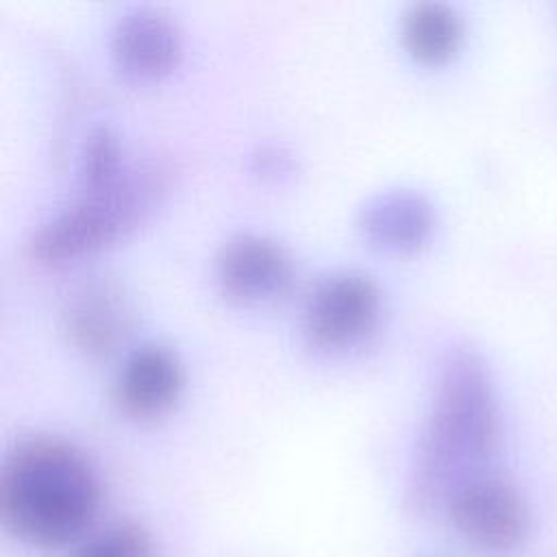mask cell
Listing matches in <instances>:
<instances>
[{
    "instance_id": "9",
    "label": "cell",
    "mask_w": 557,
    "mask_h": 557,
    "mask_svg": "<svg viewBox=\"0 0 557 557\" xmlns=\"http://www.w3.org/2000/svg\"><path fill=\"white\" fill-rule=\"evenodd\" d=\"M109 48L120 70L137 78H154L178 63L183 37L176 22L161 9L133 7L115 20Z\"/></svg>"
},
{
    "instance_id": "12",
    "label": "cell",
    "mask_w": 557,
    "mask_h": 557,
    "mask_svg": "<svg viewBox=\"0 0 557 557\" xmlns=\"http://www.w3.org/2000/svg\"><path fill=\"white\" fill-rule=\"evenodd\" d=\"M117 135L107 124L87 131L78 150V176L83 191H104L115 187L128 172Z\"/></svg>"
},
{
    "instance_id": "11",
    "label": "cell",
    "mask_w": 557,
    "mask_h": 557,
    "mask_svg": "<svg viewBox=\"0 0 557 557\" xmlns=\"http://www.w3.org/2000/svg\"><path fill=\"white\" fill-rule=\"evenodd\" d=\"M463 37V24L455 7L440 0L413 2L403 15V41L409 54L422 63L450 59Z\"/></svg>"
},
{
    "instance_id": "1",
    "label": "cell",
    "mask_w": 557,
    "mask_h": 557,
    "mask_svg": "<svg viewBox=\"0 0 557 557\" xmlns=\"http://www.w3.org/2000/svg\"><path fill=\"white\" fill-rule=\"evenodd\" d=\"M498 442L500 413L492 376L474 350L457 348L440 368L418 437L409 479L413 509H446L461 485L485 474Z\"/></svg>"
},
{
    "instance_id": "2",
    "label": "cell",
    "mask_w": 557,
    "mask_h": 557,
    "mask_svg": "<svg viewBox=\"0 0 557 557\" xmlns=\"http://www.w3.org/2000/svg\"><path fill=\"white\" fill-rule=\"evenodd\" d=\"M100 479L89 459L59 437L15 444L0 470L4 529L35 548H63L83 537L100 509Z\"/></svg>"
},
{
    "instance_id": "14",
    "label": "cell",
    "mask_w": 557,
    "mask_h": 557,
    "mask_svg": "<svg viewBox=\"0 0 557 557\" xmlns=\"http://www.w3.org/2000/svg\"><path fill=\"white\" fill-rule=\"evenodd\" d=\"M250 168L255 174H259L261 178H270V181H278L292 174L294 170V159L292 154L276 144H265L259 146L252 157H250Z\"/></svg>"
},
{
    "instance_id": "4",
    "label": "cell",
    "mask_w": 557,
    "mask_h": 557,
    "mask_svg": "<svg viewBox=\"0 0 557 557\" xmlns=\"http://www.w3.org/2000/svg\"><path fill=\"white\" fill-rule=\"evenodd\" d=\"M446 513L457 535L490 557L516 553L531 533V511L520 490L490 472L461 485L448 500Z\"/></svg>"
},
{
    "instance_id": "8",
    "label": "cell",
    "mask_w": 557,
    "mask_h": 557,
    "mask_svg": "<svg viewBox=\"0 0 557 557\" xmlns=\"http://www.w3.org/2000/svg\"><path fill=\"white\" fill-rule=\"evenodd\" d=\"M183 387V368L176 355L161 344L131 350L111 381L117 411L131 420H152L170 411Z\"/></svg>"
},
{
    "instance_id": "6",
    "label": "cell",
    "mask_w": 557,
    "mask_h": 557,
    "mask_svg": "<svg viewBox=\"0 0 557 557\" xmlns=\"http://www.w3.org/2000/svg\"><path fill=\"white\" fill-rule=\"evenodd\" d=\"M213 276L224 296L239 302H263L289 289L294 261L276 239L237 233L218 248Z\"/></svg>"
},
{
    "instance_id": "3",
    "label": "cell",
    "mask_w": 557,
    "mask_h": 557,
    "mask_svg": "<svg viewBox=\"0 0 557 557\" xmlns=\"http://www.w3.org/2000/svg\"><path fill=\"white\" fill-rule=\"evenodd\" d=\"M168 170L161 163H133L111 189L83 196L41 222L26 239V257L41 265H61L94 252L131 231L161 198Z\"/></svg>"
},
{
    "instance_id": "13",
    "label": "cell",
    "mask_w": 557,
    "mask_h": 557,
    "mask_svg": "<svg viewBox=\"0 0 557 557\" xmlns=\"http://www.w3.org/2000/svg\"><path fill=\"white\" fill-rule=\"evenodd\" d=\"M72 557H152V540L139 522L115 520L89 533Z\"/></svg>"
},
{
    "instance_id": "10",
    "label": "cell",
    "mask_w": 557,
    "mask_h": 557,
    "mask_svg": "<svg viewBox=\"0 0 557 557\" xmlns=\"http://www.w3.org/2000/svg\"><path fill=\"white\" fill-rule=\"evenodd\" d=\"M433 226L435 209L431 200L405 187L370 196L357 213V228L370 244L398 252L420 248Z\"/></svg>"
},
{
    "instance_id": "7",
    "label": "cell",
    "mask_w": 557,
    "mask_h": 557,
    "mask_svg": "<svg viewBox=\"0 0 557 557\" xmlns=\"http://www.w3.org/2000/svg\"><path fill=\"white\" fill-rule=\"evenodd\" d=\"M133 307L111 276H89L67 294L61 309L65 339L89 357L113 352L131 333Z\"/></svg>"
},
{
    "instance_id": "5",
    "label": "cell",
    "mask_w": 557,
    "mask_h": 557,
    "mask_svg": "<svg viewBox=\"0 0 557 557\" xmlns=\"http://www.w3.org/2000/svg\"><path fill=\"white\" fill-rule=\"evenodd\" d=\"M381 313L376 281L357 270L333 272L315 283L305 300L302 333L322 350H337L363 339Z\"/></svg>"
}]
</instances>
